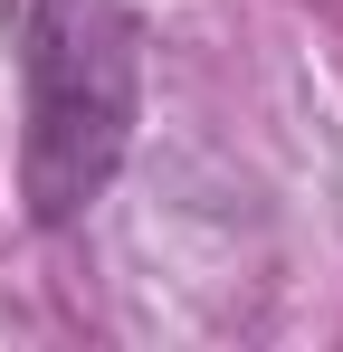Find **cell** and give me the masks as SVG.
<instances>
[{
  "label": "cell",
  "instance_id": "1",
  "mask_svg": "<svg viewBox=\"0 0 343 352\" xmlns=\"http://www.w3.org/2000/svg\"><path fill=\"white\" fill-rule=\"evenodd\" d=\"M143 115V29L114 0H29L19 19V200L76 229L114 190Z\"/></svg>",
  "mask_w": 343,
  "mask_h": 352
}]
</instances>
